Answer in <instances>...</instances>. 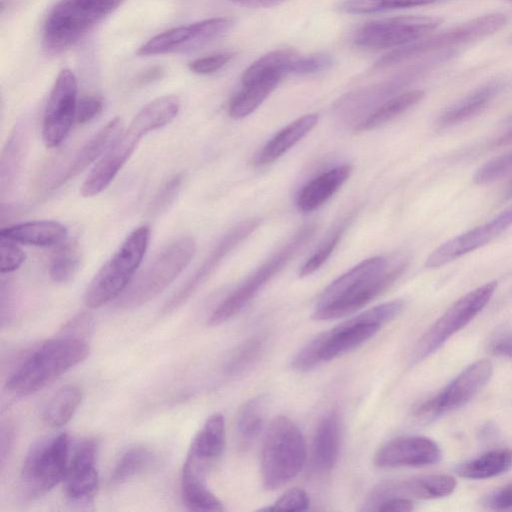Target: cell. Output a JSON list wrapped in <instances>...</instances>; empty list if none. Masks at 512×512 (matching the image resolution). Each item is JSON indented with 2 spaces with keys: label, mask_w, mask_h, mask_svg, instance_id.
<instances>
[{
  "label": "cell",
  "mask_w": 512,
  "mask_h": 512,
  "mask_svg": "<svg viewBox=\"0 0 512 512\" xmlns=\"http://www.w3.org/2000/svg\"><path fill=\"white\" fill-rule=\"evenodd\" d=\"M405 261L389 266L388 259H366L330 283L320 294L312 317L333 320L357 312L384 291L404 272Z\"/></svg>",
  "instance_id": "1"
},
{
  "label": "cell",
  "mask_w": 512,
  "mask_h": 512,
  "mask_svg": "<svg viewBox=\"0 0 512 512\" xmlns=\"http://www.w3.org/2000/svg\"><path fill=\"white\" fill-rule=\"evenodd\" d=\"M403 306L402 300L389 301L318 333L296 353L291 362L292 368L307 372L354 350L392 321Z\"/></svg>",
  "instance_id": "2"
},
{
  "label": "cell",
  "mask_w": 512,
  "mask_h": 512,
  "mask_svg": "<svg viewBox=\"0 0 512 512\" xmlns=\"http://www.w3.org/2000/svg\"><path fill=\"white\" fill-rule=\"evenodd\" d=\"M89 353L90 346L82 337L49 339L21 360L7 380V389L19 396L33 394L80 364Z\"/></svg>",
  "instance_id": "3"
},
{
  "label": "cell",
  "mask_w": 512,
  "mask_h": 512,
  "mask_svg": "<svg viewBox=\"0 0 512 512\" xmlns=\"http://www.w3.org/2000/svg\"><path fill=\"white\" fill-rule=\"evenodd\" d=\"M125 0H59L46 16L42 46L59 55L74 46Z\"/></svg>",
  "instance_id": "4"
},
{
  "label": "cell",
  "mask_w": 512,
  "mask_h": 512,
  "mask_svg": "<svg viewBox=\"0 0 512 512\" xmlns=\"http://www.w3.org/2000/svg\"><path fill=\"white\" fill-rule=\"evenodd\" d=\"M150 234V227L142 225L125 238L89 283L84 294L87 307L99 308L127 290L147 251Z\"/></svg>",
  "instance_id": "5"
},
{
  "label": "cell",
  "mask_w": 512,
  "mask_h": 512,
  "mask_svg": "<svg viewBox=\"0 0 512 512\" xmlns=\"http://www.w3.org/2000/svg\"><path fill=\"white\" fill-rule=\"evenodd\" d=\"M307 450L299 427L288 417L272 420L266 433L260 460L262 484L276 490L294 479L303 469Z\"/></svg>",
  "instance_id": "6"
},
{
  "label": "cell",
  "mask_w": 512,
  "mask_h": 512,
  "mask_svg": "<svg viewBox=\"0 0 512 512\" xmlns=\"http://www.w3.org/2000/svg\"><path fill=\"white\" fill-rule=\"evenodd\" d=\"M195 251L196 243L191 237H180L169 243L134 278L118 298L117 306L133 309L155 298L188 266Z\"/></svg>",
  "instance_id": "7"
},
{
  "label": "cell",
  "mask_w": 512,
  "mask_h": 512,
  "mask_svg": "<svg viewBox=\"0 0 512 512\" xmlns=\"http://www.w3.org/2000/svg\"><path fill=\"white\" fill-rule=\"evenodd\" d=\"M71 454L66 433L41 439L27 452L20 473L24 496L36 499L63 482Z\"/></svg>",
  "instance_id": "8"
},
{
  "label": "cell",
  "mask_w": 512,
  "mask_h": 512,
  "mask_svg": "<svg viewBox=\"0 0 512 512\" xmlns=\"http://www.w3.org/2000/svg\"><path fill=\"white\" fill-rule=\"evenodd\" d=\"M315 226L308 224L299 230L285 246L270 257L242 284L230 293L212 311L207 320L209 326L220 325L237 315L249 302L256 297L262 288L297 254L311 238Z\"/></svg>",
  "instance_id": "9"
},
{
  "label": "cell",
  "mask_w": 512,
  "mask_h": 512,
  "mask_svg": "<svg viewBox=\"0 0 512 512\" xmlns=\"http://www.w3.org/2000/svg\"><path fill=\"white\" fill-rule=\"evenodd\" d=\"M506 16L492 13L469 20L434 36L395 48L376 61L373 70L390 67L429 51L450 48L494 34L506 24Z\"/></svg>",
  "instance_id": "10"
},
{
  "label": "cell",
  "mask_w": 512,
  "mask_h": 512,
  "mask_svg": "<svg viewBox=\"0 0 512 512\" xmlns=\"http://www.w3.org/2000/svg\"><path fill=\"white\" fill-rule=\"evenodd\" d=\"M496 288L497 281H491L458 299L418 340L412 352V361L418 363L426 359L464 328L487 305Z\"/></svg>",
  "instance_id": "11"
},
{
  "label": "cell",
  "mask_w": 512,
  "mask_h": 512,
  "mask_svg": "<svg viewBox=\"0 0 512 512\" xmlns=\"http://www.w3.org/2000/svg\"><path fill=\"white\" fill-rule=\"evenodd\" d=\"M441 23V18L432 16H398L370 21L356 30L353 41L365 49L401 47L423 38Z\"/></svg>",
  "instance_id": "12"
},
{
  "label": "cell",
  "mask_w": 512,
  "mask_h": 512,
  "mask_svg": "<svg viewBox=\"0 0 512 512\" xmlns=\"http://www.w3.org/2000/svg\"><path fill=\"white\" fill-rule=\"evenodd\" d=\"M493 365L488 359L477 360L466 367L444 389L422 403L415 410V417L430 422L442 414L469 402L489 381Z\"/></svg>",
  "instance_id": "13"
},
{
  "label": "cell",
  "mask_w": 512,
  "mask_h": 512,
  "mask_svg": "<svg viewBox=\"0 0 512 512\" xmlns=\"http://www.w3.org/2000/svg\"><path fill=\"white\" fill-rule=\"evenodd\" d=\"M77 79L70 69L58 74L44 111L42 138L49 148L57 147L67 137L77 108Z\"/></svg>",
  "instance_id": "14"
},
{
  "label": "cell",
  "mask_w": 512,
  "mask_h": 512,
  "mask_svg": "<svg viewBox=\"0 0 512 512\" xmlns=\"http://www.w3.org/2000/svg\"><path fill=\"white\" fill-rule=\"evenodd\" d=\"M226 425L221 413L211 415L193 437L183 463L180 481L206 483L207 473L222 456Z\"/></svg>",
  "instance_id": "15"
},
{
  "label": "cell",
  "mask_w": 512,
  "mask_h": 512,
  "mask_svg": "<svg viewBox=\"0 0 512 512\" xmlns=\"http://www.w3.org/2000/svg\"><path fill=\"white\" fill-rule=\"evenodd\" d=\"M97 447L95 439L86 438L71 450L63 483L72 505L88 506L94 500L99 485Z\"/></svg>",
  "instance_id": "16"
},
{
  "label": "cell",
  "mask_w": 512,
  "mask_h": 512,
  "mask_svg": "<svg viewBox=\"0 0 512 512\" xmlns=\"http://www.w3.org/2000/svg\"><path fill=\"white\" fill-rule=\"evenodd\" d=\"M512 226V205L491 220L459 234L436 248L426 259L427 268L442 267L497 238Z\"/></svg>",
  "instance_id": "17"
},
{
  "label": "cell",
  "mask_w": 512,
  "mask_h": 512,
  "mask_svg": "<svg viewBox=\"0 0 512 512\" xmlns=\"http://www.w3.org/2000/svg\"><path fill=\"white\" fill-rule=\"evenodd\" d=\"M259 219L243 221L227 232L209 253L198 269L166 302L162 313L168 314L182 306L221 264L224 258L259 225Z\"/></svg>",
  "instance_id": "18"
},
{
  "label": "cell",
  "mask_w": 512,
  "mask_h": 512,
  "mask_svg": "<svg viewBox=\"0 0 512 512\" xmlns=\"http://www.w3.org/2000/svg\"><path fill=\"white\" fill-rule=\"evenodd\" d=\"M145 130L132 121L112 146L94 165L81 186L83 197H93L104 191L132 156Z\"/></svg>",
  "instance_id": "19"
},
{
  "label": "cell",
  "mask_w": 512,
  "mask_h": 512,
  "mask_svg": "<svg viewBox=\"0 0 512 512\" xmlns=\"http://www.w3.org/2000/svg\"><path fill=\"white\" fill-rule=\"evenodd\" d=\"M456 485L455 478L445 474L425 475L403 481L385 482L371 491L363 509L376 511L380 503L392 497H414L418 499L445 497L454 492Z\"/></svg>",
  "instance_id": "20"
},
{
  "label": "cell",
  "mask_w": 512,
  "mask_h": 512,
  "mask_svg": "<svg viewBox=\"0 0 512 512\" xmlns=\"http://www.w3.org/2000/svg\"><path fill=\"white\" fill-rule=\"evenodd\" d=\"M441 459L439 446L430 438L405 436L383 444L375 453L373 462L379 468L422 467Z\"/></svg>",
  "instance_id": "21"
},
{
  "label": "cell",
  "mask_w": 512,
  "mask_h": 512,
  "mask_svg": "<svg viewBox=\"0 0 512 512\" xmlns=\"http://www.w3.org/2000/svg\"><path fill=\"white\" fill-rule=\"evenodd\" d=\"M122 128L123 123L120 117H114L108 121L78 150L67 168L53 180L50 189H57L101 158L120 136Z\"/></svg>",
  "instance_id": "22"
},
{
  "label": "cell",
  "mask_w": 512,
  "mask_h": 512,
  "mask_svg": "<svg viewBox=\"0 0 512 512\" xmlns=\"http://www.w3.org/2000/svg\"><path fill=\"white\" fill-rule=\"evenodd\" d=\"M507 86L504 79L486 82L449 106L439 116L440 128H449L463 123L481 113Z\"/></svg>",
  "instance_id": "23"
},
{
  "label": "cell",
  "mask_w": 512,
  "mask_h": 512,
  "mask_svg": "<svg viewBox=\"0 0 512 512\" xmlns=\"http://www.w3.org/2000/svg\"><path fill=\"white\" fill-rule=\"evenodd\" d=\"M67 235L65 225L55 220L28 221L2 228L0 231V238L38 247L60 245Z\"/></svg>",
  "instance_id": "24"
},
{
  "label": "cell",
  "mask_w": 512,
  "mask_h": 512,
  "mask_svg": "<svg viewBox=\"0 0 512 512\" xmlns=\"http://www.w3.org/2000/svg\"><path fill=\"white\" fill-rule=\"evenodd\" d=\"M351 172L350 165H339L309 181L297 196L298 209L305 213L318 209L341 188Z\"/></svg>",
  "instance_id": "25"
},
{
  "label": "cell",
  "mask_w": 512,
  "mask_h": 512,
  "mask_svg": "<svg viewBox=\"0 0 512 512\" xmlns=\"http://www.w3.org/2000/svg\"><path fill=\"white\" fill-rule=\"evenodd\" d=\"M340 421L330 412L319 422L312 445V461L316 470L328 472L335 466L340 449Z\"/></svg>",
  "instance_id": "26"
},
{
  "label": "cell",
  "mask_w": 512,
  "mask_h": 512,
  "mask_svg": "<svg viewBox=\"0 0 512 512\" xmlns=\"http://www.w3.org/2000/svg\"><path fill=\"white\" fill-rule=\"evenodd\" d=\"M318 119L317 113H310L288 124L266 143L258 154L256 163L266 165L278 159L304 138L316 126Z\"/></svg>",
  "instance_id": "27"
},
{
  "label": "cell",
  "mask_w": 512,
  "mask_h": 512,
  "mask_svg": "<svg viewBox=\"0 0 512 512\" xmlns=\"http://www.w3.org/2000/svg\"><path fill=\"white\" fill-rule=\"evenodd\" d=\"M157 462L153 450L138 445L128 448L118 459L112 469L109 483L122 485L148 472Z\"/></svg>",
  "instance_id": "28"
},
{
  "label": "cell",
  "mask_w": 512,
  "mask_h": 512,
  "mask_svg": "<svg viewBox=\"0 0 512 512\" xmlns=\"http://www.w3.org/2000/svg\"><path fill=\"white\" fill-rule=\"evenodd\" d=\"M512 467L511 449H494L476 459L458 465L455 469L460 477L487 479L507 472Z\"/></svg>",
  "instance_id": "29"
},
{
  "label": "cell",
  "mask_w": 512,
  "mask_h": 512,
  "mask_svg": "<svg viewBox=\"0 0 512 512\" xmlns=\"http://www.w3.org/2000/svg\"><path fill=\"white\" fill-rule=\"evenodd\" d=\"M83 392L78 385L68 384L60 388L44 407L42 418L51 428L68 423L81 404Z\"/></svg>",
  "instance_id": "30"
},
{
  "label": "cell",
  "mask_w": 512,
  "mask_h": 512,
  "mask_svg": "<svg viewBox=\"0 0 512 512\" xmlns=\"http://www.w3.org/2000/svg\"><path fill=\"white\" fill-rule=\"evenodd\" d=\"M298 54L293 49H277L273 50L250 64L243 72L241 83L247 86L259 80L280 76L284 77L288 74L290 63Z\"/></svg>",
  "instance_id": "31"
},
{
  "label": "cell",
  "mask_w": 512,
  "mask_h": 512,
  "mask_svg": "<svg viewBox=\"0 0 512 512\" xmlns=\"http://www.w3.org/2000/svg\"><path fill=\"white\" fill-rule=\"evenodd\" d=\"M280 76H272L247 86L239 91L230 101L228 113L233 119H242L254 112L264 100L274 91Z\"/></svg>",
  "instance_id": "32"
},
{
  "label": "cell",
  "mask_w": 512,
  "mask_h": 512,
  "mask_svg": "<svg viewBox=\"0 0 512 512\" xmlns=\"http://www.w3.org/2000/svg\"><path fill=\"white\" fill-rule=\"evenodd\" d=\"M424 95L422 90H411L391 98L362 120L355 130L368 131L384 125L414 107Z\"/></svg>",
  "instance_id": "33"
},
{
  "label": "cell",
  "mask_w": 512,
  "mask_h": 512,
  "mask_svg": "<svg viewBox=\"0 0 512 512\" xmlns=\"http://www.w3.org/2000/svg\"><path fill=\"white\" fill-rule=\"evenodd\" d=\"M179 109L180 103L177 97L161 96L141 108L131 121L148 134L172 122Z\"/></svg>",
  "instance_id": "34"
},
{
  "label": "cell",
  "mask_w": 512,
  "mask_h": 512,
  "mask_svg": "<svg viewBox=\"0 0 512 512\" xmlns=\"http://www.w3.org/2000/svg\"><path fill=\"white\" fill-rule=\"evenodd\" d=\"M264 423V402L261 397L252 398L240 407L235 421L238 445L245 450L253 444Z\"/></svg>",
  "instance_id": "35"
},
{
  "label": "cell",
  "mask_w": 512,
  "mask_h": 512,
  "mask_svg": "<svg viewBox=\"0 0 512 512\" xmlns=\"http://www.w3.org/2000/svg\"><path fill=\"white\" fill-rule=\"evenodd\" d=\"M233 25L231 17H213L189 24L190 35L181 52L202 48L227 33Z\"/></svg>",
  "instance_id": "36"
},
{
  "label": "cell",
  "mask_w": 512,
  "mask_h": 512,
  "mask_svg": "<svg viewBox=\"0 0 512 512\" xmlns=\"http://www.w3.org/2000/svg\"><path fill=\"white\" fill-rule=\"evenodd\" d=\"M81 251L76 241L63 242L53 253L49 264L50 278L56 283L70 281L78 272Z\"/></svg>",
  "instance_id": "37"
},
{
  "label": "cell",
  "mask_w": 512,
  "mask_h": 512,
  "mask_svg": "<svg viewBox=\"0 0 512 512\" xmlns=\"http://www.w3.org/2000/svg\"><path fill=\"white\" fill-rule=\"evenodd\" d=\"M265 340L263 337H250L231 353L224 365V373L235 377L250 370L263 353Z\"/></svg>",
  "instance_id": "38"
},
{
  "label": "cell",
  "mask_w": 512,
  "mask_h": 512,
  "mask_svg": "<svg viewBox=\"0 0 512 512\" xmlns=\"http://www.w3.org/2000/svg\"><path fill=\"white\" fill-rule=\"evenodd\" d=\"M25 147L24 129L17 127L12 132L2 152L0 179L1 191L11 186L18 172Z\"/></svg>",
  "instance_id": "39"
},
{
  "label": "cell",
  "mask_w": 512,
  "mask_h": 512,
  "mask_svg": "<svg viewBox=\"0 0 512 512\" xmlns=\"http://www.w3.org/2000/svg\"><path fill=\"white\" fill-rule=\"evenodd\" d=\"M189 35V25H182L169 29L155 35L140 46L137 51V55L152 56L171 52H181L182 47L189 38Z\"/></svg>",
  "instance_id": "40"
},
{
  "label": "cell",
  "mask_w": 512,
  "mask_h": 512,
  "mask_svg": "<svg viewBox=\"0 0 512 512\" xmlns=\"http://www.w3.org/2000/svg\"><path fill=\"white\" fill-rule=\"evenodd\" d=\"M438 0H343L339 10L346 14H372L393 9L428 5Z\"/></svg>",
  "instance_id": "41"
},
{
  "label": "cell",
  "mask_w": 512,
  "mask_h": 512,
  "mask_svg": "<svg viewBox=\"0 0 512 512\" xmlns=\"http://www.w3.org/2000/svg\"><path fill=\"white\" fill-rule=\"evenodd\" d=\"M510 172H512V151L485 162L476 170L473 182L477 185H486L499 180Z\"/></svg>",
  "instance_id": "42"
},
{
  "label": "cell",
  "mask_w": 512,
  "mask_h": 512,
  "mask_svg": "<svg viewBox=\"0 0 512 512\" xmlns=\"http://www.w3.org/2000/svg\"><path fill=\"white\" fill-rule=\"evenodd\" d=\"M345 225L339 226L319 248L303 263L299 276L306 277L317 271L330 257L341 239Z\"/></svg>",
  "instance_id": "43"
},
{
  "label": "cell",
  "mask_w": 512,
  "mask_h": 512,
  "mask_svg": "<svg viewBox=\"0 0 512 512\" xmlns=\"http://www.w3.org/2000/svg\"><path fill=\"white\" fill-rule=\"evenodd\" d=\"M334 63L332 55L316 53L307 56H297L290 63L288 74L306 75L329 69Z\"/></svg>",
  "instance_id": "44"
},
{
  "label": "cell",
  "mask_w": 512,
  "mask_h": 512,
  "mask_svg": "<svg viewBox=\"0 0 512 512\" xmlns=\"http://www.w3.org/2000/svg\"><path fill=\"white\" fill-rule=\"evenodd\" d=\"M309 505L310 499L306 491L299 487H293L285 491L274 504L262 510L305 511Z\"/></svg>",
  "instance_id": "45"
},
{
  "label": "cell",
  "mask_w": 512,
  "mask_h": 512,
  "mask_svg": "<svg viewBox=\"0 0 512 512\" xmlns=\"http://www.w3.org/2000/svg\"><path fill=\"white\" fill-rule=\"evenodd\" d=\"M0 255L2 274L16 271L25 261V253L18 244L5 238L0 240Z\"/></svg>",
  "instance_id": "46"
},
{
  "label": "cell",
  "mask_w": 512,
  "mask_h": 512,
  "mask_svg": "<svg viewBox=\"0 0 512 512\" xmlns=\"http://www.w3.org/2000/svg\"><path fill=\"white\" fill-rule=\"evenodd\" d=\"M182 175L176 174L169 178L163 186L158 190L155 195L151 206V213H159L167 208V206L174 200L176 197L181 183H182Z\"/></svg>",
  "instance_id": "47"
},
{
  "label": "cell",
  "mask_w": 512,
  "mask_h": 512,
  "mask_svg": "<svg viewBox=\"0 0 512 512\" xmlns=\"http://www.w3.org/2000/svg\"><path fill=\"white\" fill-rule=\"evenodd\" d=\"M233 57L232 53H216L200 57L189 64V69L195 74H212L228 64Z\"/></svg>",
  "instance_id": "48"
},
{
  "label": "cell",
  "mask_w": 512,
  "mask_h": 512,
  "mask_svg": "<svg viewBox=\"0 0 512 512\" xmlns=\"http://www.w3.org/2000/svg\"><path fill=\"white\" fill-rule=\"evenodd\" d=\"M102 100L96 96H84L78 100L75 122L85 124L93 120L102 110Z\"/></svg>",
  "instance_id": "49"
},
{
  "label": "cell",
  "mask_w": 512,
  "mask_h": 512,
  "mask_svg": "<svg viewBox=\"0 0 512 512\" xmlns=\"http://www.w3.org/2000/svg\"><path fill=\"white\" fill-rule=\"evenodd\" d=\"M482 503L484 506L496 510L512 508V483L491 492L483 498Z\"/></svg>",
  "instance_id": "50"
},
{
  "label": "cell",
  "mask_w": 512,
  "mask_h": 512,
  "mask_svg": "<svg viewBox=\"0 0 512 512\" xmlns=\"http://www.w3.org/2000/svg\"><path fill=\"white\" fill-rule=\"evenodd\" d=\"M413 510V503L406 497H392L379 504L376 511H399L407 512Z\"/></svg>",
  "instance_id": "51"
},
{
  "label": "cell",
  "mask_w": 512,
  "mask_h": 512,
  "mask_svg": "<svg viewBox=\"0 0 512 512\" xmlns=\"http://www.w3.org/2000/svg\"><path fill=\"white\" fill-rule=\"evenodd\" d=\"M490 350L495 355H503L512 358V335H503L494 340Z\"/></svg>",
  "instance_id": "52"
},
{
  "label": "cell",
  "mask_w": 512,
  "mask_h": 512,
  "mask_svg": "<svg viewBox=\"0 0 512 512\" xmlns=\"http://www.w3.org/2000/svg\"><path fill=\"white\" fill-rule=\"evenodd\" d=\"M237 5L248 8H268L276 6L285 0H229Z\"/></svg>",
  "instance_id": "53"
},
{
  "label": "cell",
  "mask_w": 512,
  "mask_h": 512,
  "mask_svg": "<svg viewBox=\"0 0 512 512\" xmlns=\"http://www.w3.org/2000/svg\"><path fill=\"white\" fill-rule=\"evenodd\" d=\"M512 144V116L507 120L506 129L492 142L493 147H500Z\"/></svg>",
  "instance_id": "54"
},
{
  "label": "cell",
  "mask_w": 512,
  "mask_h": 512,
  "mask_svg": "<svg viewBox=\"0 0 512 512\" xmlns=\"http://www.w3.org/2000/svg\"><path fill=\"white\" fill-rule=\"evenodd\" d=\"M12 439V429L9 427L3 428L1 435V463H4L5 457L8 454L7 449L10 448Z\"/></svg>",
  "instance_id": "55"
},
{
  "label": "cell",
  "mask_w": 512,
  "mask_h": 512,
  "mask_svg": "<svg viewBox=\"0 0 512 512\" xmlns=\"http://www.w3.org/2000/svg\"><path fill=\"white\" fill-rule=\"evenodd\" d=\"M161 68L159 67H153L145 72V74L140 79L142 82H151L157 78H159L161 74Z\"/></svg>",
  "instance_id": "56"
},
{
  "label": "cell",
  "mask_w": 512,
  "mask_h": 512,
  "mask_svg": "<svg viewBox=\"0 0 512 512\" xmlns=\"http://www.w3.org/2000/svg\"><path fill=\"white\" fill-rule=\"evenodd\" d=\"M505 198L506 199H511L512 198V180H511V182L508 184V186L506 188Z\"/></svg>",
  "instance_id": "57"
},
{
  "label": "cell",
  "mask_w": 512,
  "mask_h": 512,
  "mask_svg": "<svg viewBox=\"0 0 512 512\" xmlns=\"http://www.w3.org/2000/svg\"><path fill=\"white\" fill-rule=\"evenodd\" d=\"M505 1H509V2H512V0H505Z\"/></svg>",
  "instance_id": "58"
}]
</instances>
